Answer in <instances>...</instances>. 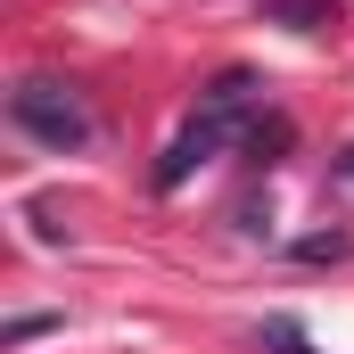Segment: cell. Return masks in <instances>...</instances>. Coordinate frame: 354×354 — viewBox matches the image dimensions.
Instances as JSON below:
<instances>
[{
  "mask_svg": "<svg viewBox=\"0 0 354 354\" xmlns=\"http://www.w3.org/2000/svg\"><path fill=\"white\" fill-rule=\"evenodd\" d=\"M50 330H58V313H17L0 338H8V346H33V338H50Z\"/></svg>",
  "mask_w": 354,
  "mask_h": 354,
  "instance_id": "obj_5",
  "label": "cell"
},
{
  "mask_svg": "<svg viewBox=\"0 0 354 354\" xmlns=\"http://www.w3.org/2000/svg\"><path fill=\"white\" fill-rule=\"evenodd\" d=\"M330 174H338V181H354V140L338 149V165H330Z\"/></svg>",
  "mask_w": 354,
  "mask_h": 354,
  "instance_id": "obj_6",
  "label": "cell"
},
{
  "mask_svg": "<svg viewBox=\"0 0 354 354\" xmlns=\"http://www.w3.org/2000/svg\"><path fill=\"white\" fill-rule=\"evenodd\" d=\"M346 248H354L346 231H305V239H297V264H338Z\"/></svg>",
  "mask_w": 354,
  "mask_h": 354,
  "instance_id": "obj_4",
  "label": "cell"
},
{
  "mask_svg": "<svg viewBox=\"0 0 354 354\" xmlns=\"http://www.w3.org/2000/svg\"><path fill=\"white\" fill-rule=\"evenodd\" d=\"M8 124H17L33 149H50V157H75L91 132H99L91 99L66 83V75H17V91H8Z\"/></svg>",
  "mask_w": 354,
  "mask_h": 354,
  "instance_id": "obj_1",
  "label": "cell"
},
{
  "mask_svg": "<svg viewBox=\"0 0 354 354\" xmlns=\"http://www.w3.org/2000/svg\"><path fill=\"white\" fill-rule=\"evenodd\" d=\"M256 17L264 25H288V33H322V25H338V0H264Z\"/></svg>",
  "mask_w": 354,
  "mask_h": 354,
  "instance_id": "obj_2",
  "label": "cell"
},
{
  "mask_svg": "<svg viewBox=\"0 0 354 354\" xmlns=\"http://www.w3.org/2000/svg\"><path fill=\"white\" fill-rule=\"evenodd\" d=\"M256 346H272V354H322L313 338H305V330H297V322H288V313H264V330H256Z\"/></svg>",
  "mask_w": 354,
  "mask_h": 354,
  "instance_id": "obj_3",
  "label": "cell"
}]
</instances>
